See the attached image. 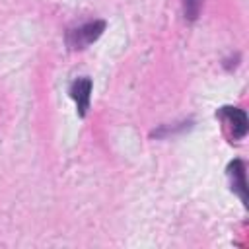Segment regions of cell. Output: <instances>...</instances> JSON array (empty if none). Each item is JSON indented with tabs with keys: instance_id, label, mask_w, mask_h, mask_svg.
I'll return each instance as SVG.
<instances>
[{
	"instance_id": "cell-1",
	"label": "cell",
	"mask_w": 249,
	"mask_h": 249,
	"mask_svg": "<svg viewBox=\"0 0 249 249\" xmlns=\"http://www.w3.org/2000/svg\"><path fill=\"white\" fill-rule=\"evenodd\" d=\"M103 31H105V21L103 19L88 21V23H84L80 27L68 29V33H66V45L72 51H82L88 45H91L93 41H97Z\"/></svg>"
},
{
	"instance_id": "cell-2",
	"label": "cell",
	"mask_w": 249,
	"mask_h": 249,
	"mask_svg": "<svg viewBox=\"0 0 249 249\" xmlns=\"http://www.w3.org/2000/svg\"><path fill=\"white\" fill-rule=\"evenodd\" d=\"M218 115H220V117L224 119V123L228 124L230 136H231L233 140H241V138H245L249 123H247V115H245L243 109L226 105V107H222V109L218 111Z\"/></svg>"
},
{
	"instance_id": "cell-3",
	"label": "cell",
	"mask_w": 249,
	"mask_h": 249,
	"mask_svg": "<svg viewBox=\"0 0 249 249\" xmlns=\"http://www.w3.org/2000/svg\"><path fill=\"white\" fill-rule=\"evenodd\" d=\"M70 97L74 99L80 117H86L89 109V97H91V80L89 78H78L70 86Z\"/></svg>"
},
{
	"instance_id": "cell-4",
	"label": "cell",
	"mask_w": 249,
	"mask_h": 249,
	"mask_svg": "<svg viewBox=\"0 0 249 249\" xmlns=\"http://www.w3.org/2000/svg\"><path fill=\"white\" fill-rule=\"evenodd\" d=\"M228 177H230V185L231 191L243 200L247 202V183H245V163L241 160H233L230 161L228 169H226Z\"/></svg>"
},
{
	"instance_id": "cell-5",
	"label": "cell",
	"mask_w": 249,
	"mask_h": 249,
	"mask_svg": "<svg viewBox=\"0 0 249 249\" xmlns=\"http://www.w3.org/2000/svg\"><path fill=\"white\" fill-rule=\"evenodd\" d=\"M183 2V14H185V19L189 21H195L200 14V8H202V2L204 0H181Z\"/></svg>"
}]
</instances>
